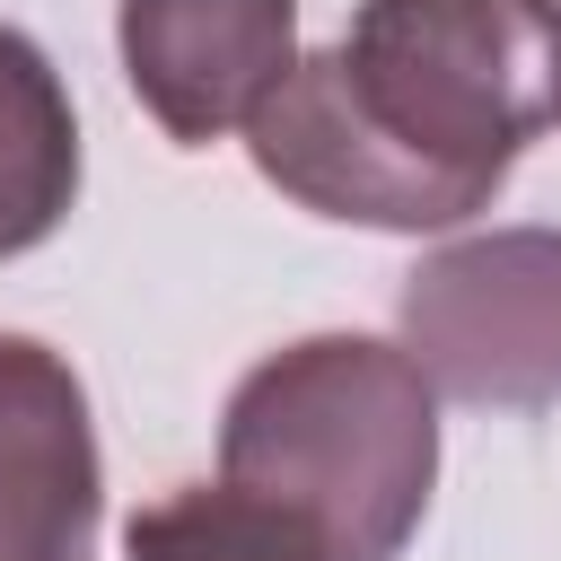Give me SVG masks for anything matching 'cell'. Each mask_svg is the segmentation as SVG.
Listing matches in <instances>:
<instances>
[{"label":"cell","mask_w":561,"mask_h":561,"mask_svg":"<svg viewBox=\"0 0 561 561\" xmlns=\"http://www.w3.org/2000/svg\"><path fill=\"white\" fill-rule=\"evenodd\" d=\"M561 123V0H359L342 44L245 123L254 175L316 219L447 237Z\"/></svg>","instance_id":"6da1fadb"},{"label":"cell","mask_w":561,"mask_h":561,"mask_svg":"<svg viewBox=\"0 0 561 561\" xmlns=\"http://www.w3.org/2000/svg\"><path fill=\"white\" fill-rule=\"evenodd\" d=\"M219 482L316 526L333 561H403L438 491V394L403 342L307 333L237 377Z\"/></svg>","instance_id":"7a4b0ae2"},{"label":"cell","mask_w":561,"mask_h":561,"mask_svg":"<svg viewBox=\"0 0 561 561\" xmlns=\"http://www.w3.org/2000/svg\"><path fill=\"white\" fill-rule=\"evenodd\" d=\"M394 316L430 394L473 412L561 403V228L447 237L403 272Z\"/></svg>","instance_id":"3957f363"},{"label":"cell","mask_w":561,"mask_h":561,"mask_svg":"<svg viewBox=\"0 0 561 561\" xmlns=\"http://www.w3.org/2000/svg\"><path fill=\"white\" fill-rule=\"evenodd\" d=\"M123 79L175 149H210L298 70V0H123Z\"/></svg>","instance_id":"277c9868"},{"label":"cell","mask_w":561,"mask_h":561,"mask_svg":"<svg viewBox=\"0 0 561 561\" xmlns=\"http://www.w3.org/2000/svg\"><path fill=\"white\" fill-rule=\"evenodd\" d=\"M105 465L79 368L35 342L0 333V561H96Z\"/></svg>","instance_id":"5b68a950"},{"label":"cell","mask_w":561,"mask_h":561,"mask_svg":"<svg viewBox=\"0 0 561 561\" xmlns=\"http://www.w3.org/2000/svg\"><path fill=\"white\" fill-rule=\"evenodd\" d=\"M79 202V114L53 53L0 18V263L35 254Z\"/></svg>","instance_id":"8992f818"},{"label":"cell","mask_w":561,"mask_h":561,"mask_svg":"<svg viewBox=\"0 0 561 561\" xmlns=\"http://www.w3.org/2000/svg\"><path fill=\"white\" fill-rule=\"evenodd\" d=\"M123 561H333L316 526L289 508L237 491V482H184L123 526Z\"/></svg>","instance_id":"52a82bcc"}]
</instances>
